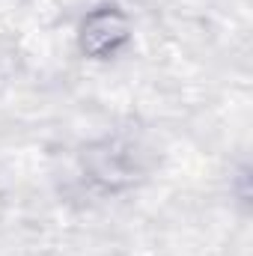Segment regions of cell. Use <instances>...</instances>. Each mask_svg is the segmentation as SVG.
<instances>
[{"mask_svg":"<svg viewBox=\"0 0 253 256\" xmlns=\"http://www.w3.org/2000/svg\"><path fill=\"white\" fill-rule=\"evenodd\" d=\"M131 39V21L120 6H96L86 12L78 24L74 42L84 57L90 60H108Z\"/></svg>","mask_w":253,"mask_h":256,"instance_id":"obj_1","label":"cell"}]
</instances>
